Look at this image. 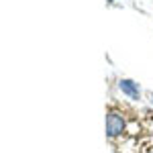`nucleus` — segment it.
I'll return each mask as SVG.
<instances>
[{"label": "nucleus", "mask_w": 153, "mask_h": 153, "mask_svg": "<svg viewBox=\"0 0 153 153\" xmlns=\"http://www.w3.org/2000/svg\"><path fill=\"white\" fill-rule=\"evenodd\" d=\"M125 131V120L118 112H108L106 114V135L108 137H117Z\"/></svg>", "instance_id": "obj_1"}, {"label": "nucleus", "mask_w": 153, "mask_h": 153, "mask_svg": "<svg viewBox=\"0 0 153 153\" xmlns=\"http://www.w3.org/2000/svg\"><path fill=\"white\" fill-rule=\"evenodd\" d=\"M118 88L123 90V94H127V96H131L133 100H139V84H135L133 80H120L118 82Z\"/></svg>", "instance_id": "obj_2"}, {"label": "nucleus", "mask_w": 153, "mask_h": 153, "mask_svg": "<svg viewBox=\"0 0 153 153\" xmlns=\"http://www.w3.org/2000/svg\"><path fill=\"white\" fill-rule=\"evenodd\" d=\"M149 100H151V104H153V92H151V94H149Z\"/></svg>", "instance_id": "obj_3"}, {"label": "nucleus", "mask_w": 153, "mask_h": 153, "mask_svg": "<svg viewBox=\"0 0 153 153\" xmlns=\"http://www.w3.org/2000/svg\"><path fill=\"white\" fill-rule=\"evenodd\" d=\"M151 153H153V151H151Z\"/></svg>", "instance_id": "obj_4"}]
</instances>
